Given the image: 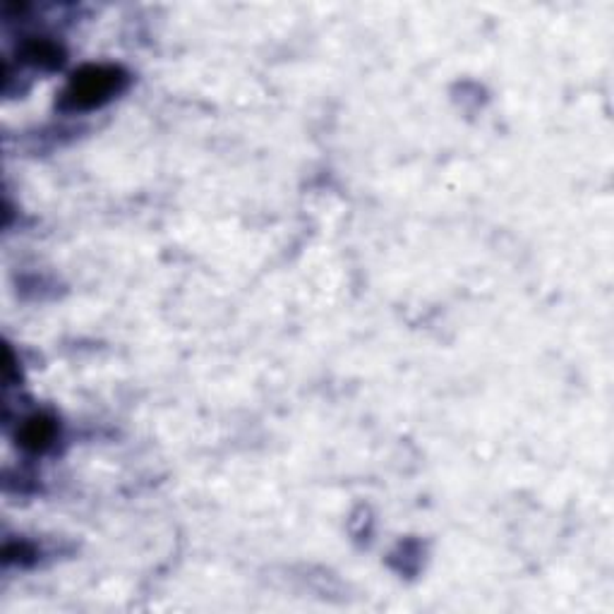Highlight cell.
<instances>
[{
	"label": "cell",
	"instance_id": "obj_1",
	"mask_svg": "<svg viewBox=\"0 0 614 614\" xmlns=\"http://www.w3.org/2000/svg\"><path fill=\"white\" fill-rule=\"evenodd\" d=\"M121 80L123 77L115 68H87L75 77L68 96L75 101V106H96L99 101H106L113 92H118Z\"/></svg>",
	"mask_w": 614,
	"mask_h": 614
}]
</instances>
